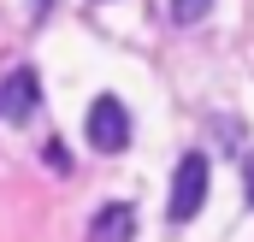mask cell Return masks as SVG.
<instances>
[{
	"label": "cell",
	"mask_w": 254,
	"mask_h": 242,
	"mask_svg": "<svg viewBox=\"0 0 254 242\" xmlns=\"http://www.w3.org/2000/svg\"><path fill=\"white\" fill-rule=\"evenodd\" d=\"M207 183H213V166H207V154H201V148H190V154L178 160V172H172V201H166L172 225H190L195 213H201Z\"/></svg>",
	"instance_id": "6da1fadb"
},
{
	"label": "cell",
	"mask_w": 254,
	"mask_h": 242,
	"mask_svg": "<svg viewBox=\"0 0 254 242\" xmlns=\"http://www.w3.org/2000/svg\"><path fill=\"white\" fill-rule=\"evenodd\" d=\"M89 148L95 154H125L130 148V107L119 101V95H101L95 107H89Z\"/></svg>",
	"instance_id": "7a4b0ae2"
},
{
	"label": "cell",
	"mask_w": 254,
	"mask_h": 242,
	"mask_svg": "<svg viewBox=\"0 0 254 242\" xmlns=\"http://www.w3.org/2000/svg\"><path fill=\"white\" fill-rule=\"evenodd\" d=\"M36 107H42V77H36L30 65H18V71L0 83V119L30 124V119H36Z\"/></svg>",
	"instance_id": "3957f363"
},
{
	"label": "cell",
	"mask_w": 254,
	"mask_h": 242,
	"mask_svg": "<svg viewBox=\"0 0 254 242\" xmlns=\"http://www.w3.org/2000/svg\"><path fill=\"white\" fill-rule=\"evenodd\" d=\"M89 242H136V207L130 201H107L89 219Z\"/></svg>",
	"instance_id": "277c9868"
},
{
	"label": "cell",
	"mask_w": 254,
	"mask_h": 242,
	"mask_svg": "<svg viewBox=\"0 0 254 242\" xmlns=\"http://www.w3.org/2000/svg\"><path fill=\"white\" fill-rule=\"evenodd\" d=\"M207 6H213V0H166V18H172V24H201Z\"/></svg>",
	"instance_id": "5b68a950"
},
{
	"label": "cell",
	"mask_w": 254,
	"mask_h": 242,
	"mask_svg": "<svg viewBox=\"0 0 254 242\" xmlns=\"http://www.w3.org/2000/svg\"><path fill=\"white\" fill-rule=\"evenodd\" d=\"M243 189H249V207H254V154H243Z\"/></svg>",
	"instance_id": "8992f818"
}]
</instances>
